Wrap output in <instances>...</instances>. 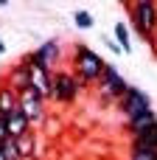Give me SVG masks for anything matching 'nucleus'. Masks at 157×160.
I'll list each match as a JSON object with an SVG mask.
<instances>
[{
    "instance_id": "1",
    "label": "nucleus",
    "mask_w": 157,
    "mask_h": 160,
    "mask_svg": "<svg viewBox=\"0 0 157 160\" xmlns=\"http://www.w3.org/2000/svg\"><path fill=\"white\" fill-rule=\"evenodd\" d=\"M73 76H76V82H79V87H90V84H98V79L104 76V68H107V62L93 51V48H87V45H76L73 48Z\"/></svg>"
},
{
    "instance_id": "2",
    "label": "nucleus",
    "mask_w": 157,
    "mask_h": 160,
    "mask_svg": "<svg viewBox=\"0 0 157 160\" xmlns=\"http://www.w3.org/2000/svg\"><path fill=\"white\" fill-rule=\"evenodd\" d=\"M126 8H129V22H132L135 34L140 39H152L157 34V3L135 0V3H126Z\"/></svg>"
},
{
    "instance_id": "3",
    "label": "nucleus",
    "mask_w": 157,
    "mask_h": 160,
    "mask_svg": "<svg viewBox=\"0 0 157 160\" xmlns=\"http://www.w3.org/2000/svg\"><path fill=\"white\" fill-rule=\"evenodd\" d=\"M96 90H98V98H101V104H118L121 98H124V93L129 90V84H126V79L118 73V68H112V65H107L104 68V76L98 79V84H96Z\"/></svg>"
},
{
    "instance_id": "4",
    "label": "nucleus",
    "mask_w": 157,
    "mask_h": 160,
    "mask_svg": "<svg viewBox=\"0 0 157 160\" xmlns=\"http://www.w3.org/2000/svg\"><path fill=\"white\" fill-rule=\"evenodd\" d=\"M118 110L124 112L126 121H132V118H138V115H143V112L152 110V98H149V93H143L140 87H129V90L124 93V98L118 101Z\"/></svg>"
},
{
    "instance_id": "5",
    "label": "nucleus",
    "mask_w": 157,
    "mask_h": 160,
    "mask_svg": "<svg viewBox=\"0 0 157 160\" xmlns=\"http://www.w3.org/2000/svg\"><path fill=\"white\" fill-rule=\"evenodd\" d=\"M79 90L81 87H79V82H76V76L70 70H56L53 73V93H51V98L56 104H73Z\"/></svg>"
},
{
    "instance_id": "6",
    "label": "nucleus",
    "mask_w": 157,
    "mask_h": 160,
    "mask_svg": "<svg viewBox=\"0 0 157 160\" xmlns=\"http://www.w3.org/2000/svg\"><path fill=\"white\" fill-rule=\"evenodd\" d=\"M17 107L25 112V118L31 121V127L45 121V98H42L34 87H28L25 93H20V96H17Z\"/></svg>"
},
{
    "instance_id": "7",
    "label": "nucleus",
    "mask_w": 157,
    "mask_h": 160,
    "mask_svg": "<svg viewBox=\"0 0 157 160\" xmlns=\"http://www.w3.org/2000/svg\"><path fill=\"white\" fill-rule=\"evenodd\" d=\"M22 65H25V70H28V82H31V87H34L42 98H51V93H53V70L37 68L28 56L22 59Z\"/></svg>"
},
{
    "instance_id": "8",
    "label": "nucleus",
    "mask_w": 157,
    "mask_h": 160,
    "mask_svg": "<svg viewBox=\"0 0 157 160\" xmlns=\"http://www.w3.org/2000/svg\"><path fill=\"white\" fill-rule=\"evenodd\" d=\"M28 59L37 65V68H45V70H53V65L62 59V48L56 39H48L45 45H39L34 53H28Z\"/></svg>"
},
{
    "instance_id": "9",
    "label": "nucleus",
    "mask_w": 157,
    "mask_h": 160,
    "mask_svg": "<svg viewBox=\"0 0 157 160\" xmlns=\"http://www.w3.org/2000/svg\"><path fill=\"white\" fill-rule=\"evenodd\" d=\"M138 152H157V127L129 141V155H138Z\"/></svg>"
},
{
    "instance_id": "10",
    "label": "nucleus",
    "mask_w": 157,
    "mask_h": 160,
    "mask_svg": "<svg viewBox=\"0 0 157 160\" xmlns=\"http://www.w3.org/2000/svg\"><path fill=\"white\" fill-rule=\"evenodd\" d=\"M6 79H8L6 84H8L17 96H20V93H25V90L31 87V82H28V70H25V65H22V62H17V65L8 70V76H6Z\"/></svg>"
},
{
    "instance_id": "11",
    "label": "nucleus",
    "mask_w": 157,
    "mask_h": 160,
    "mask_svg": "<svg viewBox=\"0 0 157 160\" xmlns=\"http://www.w3.org/2000/svg\"><path fill=\"white\" fill-rule=\"evenodd\" d=\"M155 127H157V112L155 110H149V112H143V115L126 121V132H129L132 138L140 135V132H149V129H155Z\"/></svg>"
},
{
    "instance_id": "12",
    "label": "nucleus",
    "mask_w": 157,
    "mask_h": 160,
    "mask_svg": "<svg viewBox=\"0 0 157 160\" xmlns=\"http://www.w3.org/2000/svg\"><path fill=\"white\" fill-rule=\"evenodd\" d=\"M28 132H31V121H28L25 112L17 107V110L8 115V135L17 141V138H22V135H28Z\"/></svg>"
},
{
    "instance_id": "13",
    "label": "nucleus",
    "mask_w": 157,
    "mask_h": 160,
    "mask_svg": "<svg viewBox=\"0 0 157 160\" xmlns=\"http://www.w3.org/2000/svg\"><path fill=\"white\" fill-rule=\"evenodd\" d=\"M14 110H17V93L3 82V84H0V115H6V118H8Z\"/></svg>"
},
{
    "instance_id": "14",
    "label": "nucleus",
    "mask_w": 157,
    "mask_h": 160,
    "mask_svg": "<svg viewBox=\"0 0 157 160\" xmlns=\"http://www.w3.org/2000/svg\"><path fill=\"white\" fill-rule=\"evenodd\" d=\"M17 152H20V160H28V158L37 155V138H34V132L17 138Z\"/></svg>"
},
{
    "instance_id": "15",
    "label": "nucleus",
    "mask_w": 157,
    "mask_h": 160,
    "mask_svg": "<svg viewBox=\"0 0 157 160\" xmlns=\"http://www.w3.org/2000/svg\"><path fill=\"white\" fill-rule=\"evenodd\" d=\"M115 42L121 45L124 53L132 51V34H129V25H126V22H118V25H115Z\"/></svg>"
},
{
    "instance_id": "16",
    "label": "nucleus",
    "mask_w": 157,
    "mask_h": 160,
    "mask_svg": "<svg viewBox=\"0 0 157 160\" xmlns=\"http://www.w3.org/2000/svg\"><path fill=\"white\" fill-rule=\"evenodd\" d=\"M73 22H76V28H81V31H87V28H93V25H96L93 14H90V11H84V8L73 14Z\"/></svg>"
},
{
    "instance_id": "17",
    "label": "nucleus",
    "mask_w": 157,
    "mask_h": 160,
    "mask_svg": "<svg viewBox=\"0 0 157 160\" xmlns=\"http://www.w3.org/2000/svg\"><path fill=\"white\" fill-rule=\"evenodd\" d=\"M3 146V155H6V160H20V152H17V141L14 138H8L6 143H0Z\"/></svg>"
},
{
    "instance_id": "18",
    "label": "nucleus",
    "mask_w": 157,
    "mask_h": 160,
    "mask_svg": "<svg viewBox=\"0 0 157 160\" xmlns=\"http://www.w3.org/2000/svg\"><path fill=\"white\" fill-rule=\"evenodd\" d=\"M11 135H8V118L6 115H0V143H6Z\"/></svg>"
},
{
    "instance_id": "19",
    "label": "nucleus",
    "mask_w": 157,
    "mask_h": 160,
    "mask_svg": "<svg viewBox=\"0 0 157 160\" xmlns=\"http://www.w3.org/2000/svg\"><path fill=\"white\" fill-rule=\"evenodd\" d=\"M129 160H157V152H138V155H129Z\"/></svg>"
},
{
    "instance_id": "20",
    "label": "nucleus",
    "mask_w": 157,
    "mask_h": 160,
    "mask_svg": "<svg viewBox=\"0 0 157 160\" xmlns=\"http://www.w3.org/2000/svg\"><path fill=\"white\" fill-rule=\"evenodd\" d=\"M104 42H107V45L112 48V53H124V51H121V45H118V42H115L112 37H104Z\"/></svg>"
},
{
    "instance_id": "21",
    "label": "nucleus",
    "mask_w": 157,
    "mask_h": 160,
    "mask_svg": "<svg viewBox=\"0 0 157 160\" xmlns=\"http://www.w3.org/2000/svg\"><path fill=\"white\" fill-rule=\"evenodd\" d=\"M3 6H8V0H0V8H3Z\"/></svg>"
},
{
    "instance_id": "22",
    "label": "nucleus",
    "mask_w": 157,
    "mask_h": 160,
    "mask_svg": "<svg viewBox=\"0 0 157 160\" xmlns=\"http://www.w3.org/2000/svg\"><path fill=\"white\" fill-rule=\"evenodd\" d=\"M0 160H6V155H3V146H0Z\"/></svg>"
}]
</instances>
